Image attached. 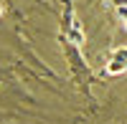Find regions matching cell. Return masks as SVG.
<instances>
[{
    "instance_id": "cell-1",
    "label": "cell",
    "mask_w": 127,
    "mask_h": 124,
    "mask_svg": "<svg viewBox=\"0 0 127 124\" xmlns=\"http://www.w3.org/2000/svg\"><path fill=\"white\" fill-rule=\"evenodd\" d=\"M127 71V46H120L112 51V56L107 61V74L109 76H120Z\"/></svg>"
},
{
    "instance_id": "cell-2",
    "label": "cell",
    "mask_w": 127,
    "mask_h": 124,
    "mask_svg": "<svg viewBox=\"0 0 127 124\" xmlns=\"http://www.w3.org/2000/svg\"><path fill=\"white\" fill-rule=\"evenodd\" d=\"M117 15L122 18V23H125V28H127V5H117Z\"/></svg>"
}]
</instances>
